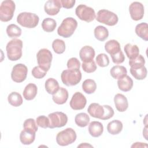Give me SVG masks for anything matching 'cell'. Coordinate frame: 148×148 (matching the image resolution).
<instances>
[{
    "label": "cell",
    "instance_id": "8992f818",
    "mask_svg": "<svg viewBox=\"0 0 148 148\" xmlns=\"http://www.w3.org/2000/svg\"><path fill=\"white\" fill-rule=\"evenodd\" d=\"M76 138L75 131L72 128H67L57 134L56 142L58 145L65 146L73 143L76 140Z\"/></svg>",
    "mask_w": 148,
    "mask_h": 148
},
{
    "label": "cell",
    "instance_id": "d590c367",
    "mask_svg": "<svg viewBox=\"0 0 148 148\" xmlns=\"http://www.w3.org/2000/svg\"><path fill=\"white\" fill-rule=\"evenodd\" d=\"M52 47L54 51L58 54H62L65 50V42L60 39H56L52 43Z\"/></svg>",
    "mask_w": 148,
    "mask_h": 148
},
{
    "label": "cell",
    "instance_id": "cb8c5ba5",
    "mask_svg": "<svg viewBox=\"0 0 148 148\" xmlns=\"http://www.w3.org/2000/svg\"><path fill=\"white\" fill-rule=\"evenodd\" d=\"M123 123L118 120H113L109 122L107 125L108 132L112 135H117L121 132L123 130Z\"/></svg>",
    "mask_w": 148,
    "mask_h": 148
},
{
    "label": "cell",
    "instance_id": "74e56055",
    "mask_svg": "<svg viewBox=\"0 0 148 148\" xmlns=\"http://www.w3.org/2000/svg\"><path fill=\"white\" fill-rule=\"evenodd\" d=\"M24 129L27 131H29L33 132H35L38 131V125L36 124L35 121L33 119H26L23 124Z\"/></svg>",
    "mask_w": 148,
    "mask_h": 148
},
{
    "label": "cell",
    "instance_id": "6da1fadb",
    "mask_svg": "<svg viewBox=\"0 0 148 148\" xmlns=\"http://www.w3.org/2000/svg\"><path fill=\"white\" fill-rule=\"evenodd\" d=\"M87 112L89 114L94 118L106 120L112 118L114 115V110L109 105H100L97 103H91Z\"/></svg>",
    "mask_w": 148,
    "mask_h": 148
},
{
    "label": "cell",
    "instance_id": "484cf974",
    "mask_svg": "<svg viewBox=\"0 0 148 148\" xmlns=\"http://www.w3.org/2000/svg\"><path fill=\"white\" fill-rule=\"evenodd\" d=\"M124 50L130 60L135 58L139 55V49L136 45L127 43L125 45Z\"/></svg>",
    "mask_w": 148,
    "mask_h": 148
},
{
    "label": "cell",
    "instance_id": "b9f144b4",
    "mask_svg": "<svg viewBox=\"0 0 148 148\" xmlns=\"http://www.w3.org/2000/svg\"><path fill=\"white\" fill-rule=\"evenodd\" d=\"M67 68L68 69H79L80 62L76 57H72L67 62Z\"/></svg>",
    "mask_w": 148,
    "mask_h": 148
},
{
    "label": "cell",
    "instance_id": "8d00e7d4",
    "mask_svg": "<svg viewBox=\"0 0 148 148\" xmlns=\"http://www.w3.org/2000/svg\"><path fill=\"white\" fill-rule=\"evenodd\" d=\"M145 60L142 55H139L135 58L129 60V65L131 68H138L145 66Z\"/></svg>",
    "mask_w": 148,
    "mask_h": 148
},
{
    "label": "cell",
    "instance_id": "9c48e42d",
    "mask_svg": "<svg viewBox=\"0 0 148 148\" xmlns=\"http://www.w3.org/2000/svg\"><path fill=\"white\" fill-rule=\"evenodd\" d=\"M95 18L98 22L109 26L115 25L119 21L116 14L106 9H101L99 10Z\"/></svg>",
    "mask_w": 148,
    "mask_h": 148
},
{
    "label": "cell",
    "instance_id": "5bb4252c",
    "mask_svg": "<svg viewBox=\"0 0 148 148\" xmlns=\"http://www.w3.org/2000/svg\"><path fill=\"white\" fill-rule=\"evenodd\" d=\"M129 12L131 18L135 21H138L143 17L145 10L143 5L139 2H132L129 7Z\"/></svg>",
    "mask_w": 148,
    "mask_h": 148
},
{
    "label": "cell",
    "instance_id": "d6a6232c",
    "mask_svg": "<svg viewBox=\"0 0 148 148\" xmlns=\"http://www.w3.org/2000/svg\"><path fill=\"white\" fill-rule=\"evenodd\" d=\"M97 88L95 82L92 79H86L82 83V89L84 92L88 94L94 93Z\"/></svg>",
    "mask_w": 148,
    "mask_h": 148
},
{
    "label": "cell",
    "instance_id": "f1b7e54d",
    "mask_svg": "<svg viewBox=\"0 0 148 148\" xmlns=\"http://www.w3.org/2000/svg\"><path fill=\"white\" fill-rule=\"evenodd\" d=\"M94 36L99 41H104L106 40L109 36L108 29L102 25H98L94 29Z\"/></svg>",
    "mask_w": 148,
    "mask_h": 148
},
{
    "label": "cell",
    "instance_id": "ee69618b",
    "mask_svg": "<svg viewBox=\"0 0 148 148\" xmlns=\"http://www.w3.org/2000/svg\"><path fill=\"white\" fill-rule=\"evenodd\" d=\"M47 72L43 70L39 66H35L32 70V76L36 79H42L46 75Z\"/></svg>",
    "mask_w": 148,
    "mask_h": 148
},
{
    "label": "cell",
    "instance_id": "2e32d148",
    "mask_svg": "<svg viewBox=\"0 0 148 148\" xmlns=\"http://www.w3.org/2000/svg\"><path fill=\"white\" fill-rule=\"evenodd\" d=\"M95 54V50L91 46H84L79 51V57L83 62H87L93 60Z\"/></svg>",
    "mask_w": 148,
    "mask_h": 148
},
{
    "label": "cell",
    "instance_id": "f6af8a7d",
    "mask_svg": "<svg viewBox=\"0 0 148 148\" xmlns=\"http://www.w3.org/2000/svg\"><path fill=\"white\" fill-rule=\"evenodd\" d=\"M61 6L65 9H71L73 7L76 2L75 0H60Z\"/></svg>",
    "mask_w": 148,
    "mask_h": 148
},
{
    "label": "cell",
    "instance_id": "d4e9b609",
    "mask_svg": "<svg viewBox=\"0 0 148 148\" xmlns=\"http://www.w3.org/2000/svg\"><path fill=\"white\" fill-rule=\"evenodd\" d=\"M105 49L107 53L112 56L121 50L120 45L119 42L114 39L109 40L105 44Z\"/></svg>",
    "mask_w": 148,
    "mask_h": 148
},
{
    "label": "cell",
    "instance_id": "ba28073f",
    "mask_svg": "<svg viewBox=\"0 0 148 148\" xmlns=\"http://www.w3.org/2000/svg\"><path fill=\"white\" fill-rule=\"evenodd\" d=\"M37 62L38 66L46 72H47L51 66L53 58L52 53L47 49H42L37 53Z\"/></svg>",
    "mask_w": 148,
    "mask_h": 148
},
{
    "label": "cell",
    "instance_id": "4316f807",
    "mask_svg": "<svg viewBox=\"0 0 148 148\" xmlns=\"http://www.w3.org/2000/svg\"><path fill=\"white\" fill-rule=\"evenodd\" d=\"M135 33L141 39L145 41L148 40V25L146 23H141L137 24L135 29Z\"/></svg>",
    "mask_w": 148,
    "mask_h": 148
},
{
    "label": "cell",
    "instance_id": "f546056e",
    "mask_svg": "<svg viewBox=\"0 0 148 148\" xmlns=\"http://www.w3.org/2000/svg\"><path fill=\"white\" fill-rule=\"evenodd\" d=\"M8 102L14 107H18L22 105L23 101L20 94L17 92H12L8 97Z\"/></svg>",
    "mask_w": 148,
    "mask_h": 148
},
{
    "label": "cell",
    "instance_id": "5b68a950",
    "mask_svg": "<svg viewBox=\"0 0 148 148\" xmlns=\"http://www.w3.org/2000/svg\"><path fill=\"white\" fill-rule=\"evenodd\" d=\"M39 21L38 16L30 12H21L17 17V22L22 27L28 28L36 27Z\"/></svg>",
    "mask_w": 148,
    "mask_h": 148
},
{
    "label": "cell",
    "instance_id": "3957f363",
    "mask_svg": "<svg viewBox=\"0 0 148 148\" xmlns=\"http://www.w3.org/2000/svg\"><path fill=\"white\" fill-rule=\"evenodd\" d=\"M77 27V21L73 17H66L63 20L57 29L59 36L64 38L71 37Z\"/></svg>",
    "mask_w": 148,
    "mask_h": 148
},
{
    "label": "cell",
    "instance_id": "e0dca14e",
    "mask_svg": "<svg viewBox=\"0 0 148 148\" xmlns=\"http://www.w3.org/2000/svg\"><path fill=\"white\" fill-rule=\"evenodd\" d=\"M114 102L116 109L120 112H125L128 107L127 98L122 94H117L114 97Z\"/></svg>",
    "mask_w": 148,
    "mask_h": 148
},
{
    "label": "cell",
    "instance_id": "9a60e30c",
    "mask_svg": "<svg viewBox=\"0 0 148 148\" xmlns=\"http://www.w3.org/2000/svg\"><path fill=\"white\" fill-rule=\"evenodd\" d=\"M61 6L60 0H49L45 3L44 9L48 15L54 16L59 13Z\"/></svg>",
    "mask_w": 148,
    "mask_h": 148
},
{
    "label": "cell",
    "instance_id": "60d3db41",
    "mask_svg": "<svg viewBox=\"0 0 148 148\" xmlns=\"http://www.w3.org/2000/svg\"><path fill=\"white\" fill-rule=\"evenodd\" d=\"M36 123L38 125V126L43 128H46L49 127L50 125V121L49 117L45 116H40L38 117L36 119Z\"/></svg>",
    "mask_w": 148,
    "mask_h": 148
},
{
    "label": "cell",
    "instance_id": "44dd1931",
    "mask_svg": "<svg viewBox=\"0 0 148 148\" xmlns=\"http://www.w3.org/2000/svg\"><path fill=\"white\" fill-rule=\"evenodd\" d=\"M37 86L34 83H29L25 86L23 94L24 98L26 100L31 101L35 98L37 94Z\"/></svg>",
    "mask_w": 148,
    "mask_h": 148
},
{
    "label": "cell",
    "instance_id": "30bf717a",
    "mask_svg": "<svg viewBox=\"0 0 148 148\" xmlns=\"http://www.w3.org/2000/svg\"><path fill=\"white\" fill-rule=\"evenodd\" d=\"M75 13L80 20L87 23L91 22L96 17L94 9L83 4H80L77 6Z\"/></svg>",
    "mask_w": 148,
    "mask_h": 148
},
{
    "label": "cell",
    "instance_id": "603a6c76",
    "mask_svg": "<svg viewBox=\"0 0 148 148\" xmlns=\"http://www.w3.org/2000/svg\"><path fill=\"white\" fill-rule=\"evenodd\" d=\"M110 74L115 79H120L127 74V71L125 66L122 65H115L110 70Z\"/></svg>",
    "mask_w": 148,
    "mask_h": 148
},
{
    "label": "cell",
    "instance_id": "bcb514c9",
    "mask_svg": "<svg viewBox=\"0 0 148 148\" xmlns=\"http://www.w3.org/2000/svg\"><path fill=\"white\" fill-rule=\"evenodd\" d=\"M132 147H147V145L146 143H142V142H136L134 143L132 146Z\"/></svg>",
    "mask_w": 148,
    "mask_h": 148
},
{
    "label": "cell",
    "instance_id": "4dcf8cb0",
    "mask_svg": "<svg viewBox=\"0 0 148 148\" xmlns=\"http://www.w3.org/2000/svg\"><path fill=\"white\" fill-rule=\"evenodd\" d=\"M130 73L136 80H143L147 76L146 68L143 66L138 68H130Z\"/></svg>",
    "mask_w": 148,
    "mask_h": 148
},
{
    "label": "cell",
    "instance_id": "ffe728a7",
    "mask_svg": "<svg viewBox=\"0 0 148 148\" xmlns=\"http://www.w3.org/2000/svg\"><path fill=\"white\" fill-rule=\"evenodd\" d=\"M134 82L132 79L128 75L119 79L117 81V86L119 88L124 92L130 91L133 87Z\"/></svg>",
    "mask_w": 148,
    "mask_h": 148
},
{
    "label": "cell",
    "instance_id": "1f68e13d",
    "mask_svg": "<svg viewBox=\"0 0 148 148\" xmlns=\"http://www.w3.org/2000/svg\"><path fill=\"white\" fill-rule=\"evenodd\" d=\"M75 121L77 126L80 127H85L90 122V117L86 113H80L76 115Z\"/></svg>",
    "mask_w": 148,
    "mask_h": 148
},
{
    "label": "cell",
    "instance_id": "83f0119b",
    "mask_svg": "<svg viewBox=\"0 0 148 148\" xmlns=\"http://www.w3.org/2000/svg\"><path fill=\"white\" fill-rule=\"evenodd\" d=\"M45 90L49 94L53 95L60 88L58 82L54 78H49L45 82Z\"/></svg>",
    "mask_w": 148,
    "mask_h": 148
},
{
    "label": "cell",
    "instance_id": "e575fe53",
    "mask_svg": "<svg viewBox=\"0 0 148 148\" xmlns=\"http://www.w3.org/2000/svg\"><path fill=\"white\" fill-rule=\"evenodd\" d=\"M6 34L9 38H17L21 35V29L14 24L8 25L6 28Z\"/></svg>",
    "mask_w": 148,
    "mask_h": 148
},
{
    "label": "cell",
    "instance_id": "8fae6325",
    "mask_svg": "<svg viewBox=\"0 0 148 148\" xmlns=\"http://www.w3.org/2000/svg\"><path fill=\"white\" fill-rule=\"evenodd\" d=\"M50 121L49 127L51 129L65 126L68 122V116L61 112H55L48 115Z\"/></svg>",
    "mask_w": 148,
    "mask_h": 148
},
{
    "label": "cell",
    "instance_id": "52a82bcc",
    "mask_svg": "<svg viewBox=\"0 0 148 148\" xmlns=\"http://www.w3.org/2000/svg\"><path fill=\"white\" fill-rule=\"evenodd\" d=\"M16 8L14 1L12 0L3 1L0 6V20L8 22L13 18Z\"/></svg>",
    "mask_w": 148,
    "mask_h": 148
},
{
    "label": "cell",
    "instance_id": "7bdbcfd3",
    "mask_svg": "<svg viewBox=\"0 0 148 148\" xmlns=\"http://www.w3.org/2000/svg\"><path fill=\"white\" fill-rule=\"evenodd\" d=\"M113 63L116 64H120L123 63L125 60V56L123 52L120 50L117 53L110 56Z\"/></svg>",
    "mask_w": 148,
    "mask_h": 148
},
{
    "label": "cell",
    "instance_id": "4fadbf2b",
    "mask_svg": "<svg viewBox=\"0 0 148 148\" xmlns=\"http://www.w3.org/2000/svg\"><path fill=\"white\" fill-rule=\"evenodd\" d=\"M87 103V99L85 96L80 92H76L70 101L71 108L75 110H82L84 108Z\"/></svg>",
    "mask_w": 148,
    "mask_h": 148
},
{
    "label": "cell",
    "instance_id": "f35d334b",
    "mask_svg": "<svg viewBox=\"0 0 148 148\" xmlns=\"http://www.w3.org/2000/svg\"><path fill=\"white\" fill-rule=\"evenodd\" d=\"M95 60L97 65L101 67H106L109 64V58L105 53L99 54Z\"/></svg>",
    "mask_w": 148,
    "mask_h": 148
},
{
    "label": "cell",
    "instance_id": "7dc6e473",
    "mask_svg": "<svg viewBox=\"0 0 148 148\" xmlns=\"http://www.w3.org/2000/svg\"><path fill=\"white\" fill-rule=\"evenodd\" d=\"M77 147H93V146L87 143H82L80 145H79Z\"/></svg>",
    "mask_w": 148,
    "mask_h": 148
},
{
    "label": "cell",
    "instance_id": "ac0fdd59",
    "mask_svg": "<svg viewBox=\"0 0 148 148\" xmlns=\"http://www.w3.org/2000/svg\"><path fill=\"white\" fill-rule=\"evenodd\" d=\"M68 92L67 90L64 87H60L58 90L53 95L52 99L53 101L58 105H62L65 103L68 99Z\"/></svg>",
    "mask_w": 148,
    "mask_h": 148
},
{
    "label": "cell",
    "instance_id": "d6986e66",
    "mask_svg": "<svg viewBox=\"0 0 148 148\" xmlns=\"http://www.w3.org/2000/svg\"><path fill=\"white\" fill-rule=\"evenodd\" d=\"M88 130L91 136L94 138H97L102 134L103 127L101 122L93 121L89 124Z\"/></svg>",
    "mask_w": 148,
    "mask_h": 148
},
{
    "label": "cell",
    "instance_id": "ab89813d",
    "mask_svg": "<svg viewBox=\"0 0 148 148\" xmlns=\"http://www.w3.org/2000/svg\"><path fill=\"white\" fill-rule=\"evenodd\" d=\"M83 70L86 73H92L97 69V65L94 60L87 62H83L82 64Z\"/></svg>",
    "mask_w": 148,
    "mask_h": 148
},
{
    "label": "cell",
    "instance_id": "836d02e7",
    "mask_svg": "<svg viewBox=\"0 0 148 148\" xmlns=\"http://www.w3.org/2000/svg\"><path fill=\"white\" fill-rule=\"evenodd\" d=\"M57 27V23L53 18L48 17L45 18L42 23V28L46 32H53Z\"/></svg>",
    "mask_w": 148,
    "mask_h": 148
},
{
    "label": "cell",
    "instance_id": "7c38bea8",
    "mask_svg": "<svg viewBox=\"0 0 148 148\" xmlns=\"http://www.w3.org/2000/svg\"><path fill=\"white\" fill-rule=\"evenodd\" d=\"M28 73L27 67L23 64L15 65L11 72V78L16 83H21L27 77Z\"/></svg>",
    "mask_w": 148,
    "mask_h": 148
},
{
    "label": "cell",
    "instance_id": "7402d4cb",
    "mask_svg": "<svg viewBox=\"0 0 148 148\" xmlns=\"http://www.w3.org/2000/svg\"><path fill=\"white\" fill-rule=\"evenodd\" d=\"M35 139V132L23 130L20 134V140L22 144L28 145L32 143Z\"/></svg>",
    "mask_w": 148,
    "mask_h": 148
},
{
    "label": "cell",
    "instance_id": "277c9868",
    "mask_svg": "<svg viewBox=\"0 0 148 148\" xmlns=\"http://www.w3.org/2000/svg\"><path fill=\"white\" fill-rule=\"evenodd\" d=\"M61 79L66 86H73L80 82L82 73L79 69H66L62 72Z\"/></svg>",
    "mask_w": 148,
    "mask_h": 148
},
{
    "label": "cell",
    "instance_id": "7a4b0ae2",
    "mask_svg": "<svg viewBox=\"0 0 148 148\" xmlns=\"http://www.w3.org/2000/svg\"><path fill=\"white\" fill-rule=\"evenodd\" d=\"M23 42L19 39H13L6 45V50L8 58L12 61L18 60L22 56Z\"/></svg>",
    "mask_w": 148,
    "mask_h": 148
}]
</instances>
